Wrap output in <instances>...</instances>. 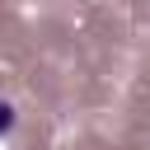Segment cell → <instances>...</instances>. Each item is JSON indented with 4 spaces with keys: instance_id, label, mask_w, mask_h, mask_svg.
Masks as SVG:
<instances>
[{
    "instance_id": "6da1fadb",
    "label": "cell",
    "mask_w": 150,
    "mask_h": 150,
    "mask_svg": "<svg viewBox=\"0 0 150 150\" xmlns=\"http://www.w3.org/2000/svg\"><path fill=\"white\" fill-rule=\"evenodd\" d=\"M14 127H19V108H14L9 98H0V136H9Z\"/></svg>"
}]
</instances>
